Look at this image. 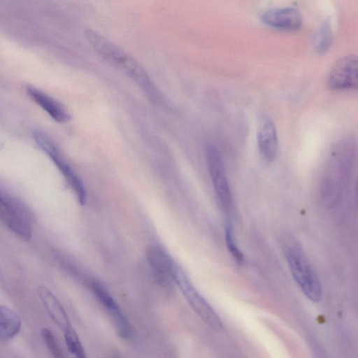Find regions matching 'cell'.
<instances>
[{"mask_svg": "<svg viewBox=\"0 0 358 358\" xmlns=\"http://www.w3.org/2000/svg\"><path fill=\"white\" fill-rule=\"evenodd\" d=\"M285 258L290 273L304 295L312 302L317 303L322 297V289L318 277L296 243L284 246Z\"/></svg>", "mask_w": 358, "mask_h": 358, "instance_id": "obj_2", "label": "cell"}, {"mask_svg": "<svg viewBox=\"0 0 358 358\" xmlns=\"http://www.w3.org/2000/svg\"><path fill=\"white\" fill-rule=\"evenodd\" d=\"M33 137L65 178L74 192L78 203L84 205L87 200V192L83 182L63 157L55 143L46 133L39 129L34 130Z\"/></svg>", "mask_w": 358, "mask_h": 358, "instance_id": "obj_6", "label": "cell"}, {"mask_svg": "<svg viewBox=\"0 0 358 358\" xmlns=\"http://www.w3.org/2000/svg\"><path fill=\"white\" fill-rule=\"evenodd\" d=\"M84 34L99 55L133 80L153 103L163 104V96L157 86L144 68L132 56L92 29H85Z\"/></svg>", "mask_w": 358, "mask_h": 358, "instance_id": "obj_1", "label": "cell"}, {"mask_svg": "<svg viewBox=\"0 0 358 358\" xmlns=\"http://www.w3.org/2000/svg\"><path fill=\"white\" fill-rule=\"evenodd\" d=\"M21 328L18 315L9 308L0 306V340L9 341L15 337Z\"/></svg>", "mask_w": 358, "mask_h": 358, "instance_id": "obj_15", "label": "cell"}, {"mask_svg": "<svg viewBox=\"0 0 358 358\" xmlns=\"http://www.w3.org/2000/svg\"><path fill=\"white\" fill-rule=\"evenodd\" d=\"M27 92L29 97L42 108L55 121L60 123L70 120V115L57 100L34 87H29Z\"/></svg>", "mask_w": 358, "mask_h": 358, "instance_id": "obj_13", "label": "cell"}, {"mask_svg": "<svg viewBox=\"0 0 358 358\" xmlns=\"http://www.w3.org/2000/svg\"><path fill=\"white\" fill-rule=\"evenodd\" d=\"M261 22L268 27L285 31H296L301 27L299 11L293 7L271 8L259 15Z\"/></svg>", "mask_w": 358, "mask_h": 358, "instance_id": "obj_10", "label": "cell"}, {"mask_svg": "<svg viewBox=\"0 0 358 358\" xmlns=\"http://www.w3.org/2000/svg\"><path fill=\"white\" fill-rule=\"evenodd\" d=\"M257 137L260 154L267 161L273 160L277 156L278 145L276 129L271 120L262 122Z\"/></svg>", "mask_w": 358, "mask_h": 358, "instance_id": "obj_12", "label": "cell"}, {"mask_svg": "<svg viewBox=\"0 0 358 358\" xmlns=\"http://www.w3.org/2000/svg\"><path fill=\"white\" fill-rule=\"evenodd\" d=\"M90 286L96 298L109 314L117 334L124 339H130L133 335L131 325L109 291L96 280L92 281Z\"/></svg>", "mask_w": 358, "mask_h": 358, "instance_id": "obj_9", "label": "cell"}, {"mask_svg": "<svg viewBox=\"0 0 358 358\" xmlns=\"http://www.w3.org/2000/svg\"><path fill=\"white\" fill-rule=\"evenodd\" d=\"M206 160L220 205L223 210L228 211L232 206L231 192L222 156L217 148L213 145H208L206 148Z\"/></svg>", "mask_w": 358, "mask_h": 358, "instance_id": "obj_7", "label": "cell"}, {"mask_svg": "<svg viewBox=\"0 0 358 358\" xmlns=\"http://www.w3.org/2000/svg\"><path fill=\"white\" fill-rule=\"evenodd\" d=\"M0 220L15 236L29 241L33 234L32 216L15 196L0 189Z\"/></svg>", "mask_w": 358, "mask_h": 358, "instance_id": "obj_3", "label": "cell"}, {"mask_svg": "<svg viewBox=\"0 0 358 358\" xmlns=\"http://www.w3.org/2000/svg\"><path fill=\"white\" fill-rule=\"evenodd\" d=\"M64 334L69 351L78 358L85 357V350L74 329L72 327L66 329Z\"/></svg>", "mask_w": 358, "mask_h": 358, "instance_id": "obj_17", "label": "cell"}, {"mask_svg": "<svg viewBox=\"0 0 358 358\" xmlns=\"http://www.w3.org/2000/svg\"><path fill=\"white\" fill-rule=\"evenodd\" d=\"M41 334L50 353L55 357H62V351L52 332L49 329L44 328L41 330Z\"/></svg>", "mask_w": 358, "mask_h": 358, "instance_id": "obj_19", "label": "cell"}, {"mask_svg": "<svg viewBox=\"0 0 358 358\" xmlns=\"http://www.w3.org/2000/svg\"><path fill=\"white\" fill-rule=\"evenodd\" d=\"M352 147L346 142L338 145L330 155L322 181L323 193H338L348 180L353 160Z\"/></svg>", "mask_w": 358, "mask_h": 358, "instance_id": "obj_5", "label": "cell"}, {"mask_svg": "<svg viewBox=\"0 0 358 358\" xmlns=\"http://www.w3.org/2000/svg\"><path fill=\"white\" fill-rule=\"evenodd\" d=\"M333 40V34L329 21H325L317 31L314 37V48L317 53L323 54L329 50Z\"/></svg>", "mask_w": 358, "mask_h": 358, "instance_id": "obj_16", "label": "cell"}, {"mask_svg": "<svg viewBox=\"0 0 358 358\" xmlns=\"http://www.w3.org/2000/svg\"><path fill=\"white\" fill-rule=\"evenodd\" d=\"M37 293L55 323L63 331L71 327V325L65 310L53 293L44 286L38 287Z\"/></svg>", "mask_w": 358, "mask_h": 358, "instance_id": "obj_14", "label": "cell"}, {"mask_svg": "<svg viewBox=\"0 0 358 358\" xmlns=\"http://www.w3.org/2000/svg\"><path fill=\"white\" fill-rule=\"evenodd\" d=\"M146 257L159 280L165 283L171 281L172 271L176 262L162 248L158 245L149 247L146 252Z\"/></svg>", "mask_w": 358, "mask_h": 358, "instance_id": "obj_11", "label": "cell"}, {"mask_svg": "<svg viewBox=\"0 0 358 358\" xmlns=\"http://www.w3.org/2000/svg\"><path fill=\"white\" fill-rule=\"evenodd\" d=\"M357 69L356 55H347L340 58L329 73L328 87L336 91L356 90L358 85Z\"/></svg>", "mask_w": 358, "mask_h": 358, "instance_id": "obj_8", "label": "cell"}, {"mask_svg": "<svg viewBox=\"0 0 358 358\" xmlns=\"http://www.w3.org/2000/svg\"><path fill=\"white\" fill-rule=\"evenodd\" d=\"M171 281L177 285L192 308L209 327L217 331L223 330V323L220 316L177 263L172 271Z\"/></svg>", "mask_w": 358, "mask_h": 358, "instance_id": "obj_4", "label": "cell"}, {"mask_svg": "<svg viewBox=\"0 0 358 358\" xmlns=\"http://www.w3.org/2000/svg\"><path fill=\"white\" fill-rule=\"evenodd\" d=\"M225 240L228 251L234 260L236 264H242L244 262V256L234 239V229L230 222H227L225 226Z\"/></svg>", "mask_w": 358, "mask_h": 358, "instance_id": "obj_18", "label": "cell"}]
</instances>
